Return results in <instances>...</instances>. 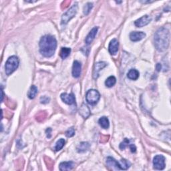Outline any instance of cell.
<instances>
[{"instance_id":"4316f807","label":"cell","mask_w":171,"mask_h":171,"mask_svg":"<svg viewBox=\"0 0 171 171\" xmlns=\"http://www.w3.org/2000/svg\"><path fill=\"white\" fill-rule=\"evenodd\" d=\"M50 102V98L47 96H42L40 98V102L42 104H48Z\"/></svg>"},{"instance_id":"7402d4cb","label":"cell","mask_w":171,"mask_h":171,"mask_svg":"<svg viewBox=\"0 0 171 171\" xmlns=\"http://www.w3.org/2000/svg\"><path fill=\"white\" fill-rule=\"evenodd\" d=\"M116 82V79L115 76H110L106 79L105 82V84L108 88H111V87L115 85Z\"/></svg>"},{"instance_id":"9c48e42d","label":"cell","mask_w":171,"mask_h":171,"mask_svg":"<svg viewBox=\"0 0 171 171\" xmlns=\"http://www.w3.org/2000/svg\"><path fill=\"white\" fill-rule=\"evenodd\" d=\"M62 101L67 104L72 105L76 103V98L74 95L73 94H67V93H62L60 96Z\"/></svg>"},{"instance_id":"277c9868","label":"cell","mask_w":171,"mask_h":171,"mask_svg":"<svg viewBox=\"0 0 171 171\" xmlns=\"http://www.w3.org/2000/svg\"><path fill=\"white\" fill-rule=\"evenodd\" d=\"M19 59L15 56H12L7 60L5 65V73L7 75H11L15 70L18 68Z\"/></svg>"},{"instance_id":"8992f818","label":"cell","mask_w":171,"mask_h":171,"mask_svg":"<svg viewBox=\"0 0 171 171\" xmlns=\"http://www.w3.org/2000/svg\"><path fill=\"white\" fill-rule=\"evenodd\" d=\"M100 98V94L98 90H89L86 93V99L88 104L91 105H94L98 103Z\"/></svg>"},{"instance_id":"83f0119b","label":"cell","mask_w":171,"mask_h":171,"mask_svg":"<svg viewBox=\"0 0 171 171\" xmlns=\"http://www.w3.org/2000/svg\"><path fill=\"white\" fill-rule=\"evenodd\" d=\"M130 150H131V152H136V146L134 145V144H130Z\"/></svg>"},{"instance_id":"d6986e66","label":"cell","mask_w":171,"mask_h":171,"mask_svg":"<svg viewBox=\"0 0 171 171\" xmlns=\"http://www.w3.org/2000/svg\"><path fill=\"white\" fill-rule=\"evenodd\" d=\"M98 123L100 126L102 127V128L104 129H107L109 128L110 126V122H109V120L107 117L103 116L102 118H100L98 120Z\"/></svg>"},{"instance_id":"5b68a950","label":"cell","mask_w":171,"mask_h":171,"mask_svg":"<svg viewBox=\"0 0 171 171\" xmlns=\"http://www.w3.org/2000/svg\"><path fill=\"white\" fill-rule=\"evenodd\" d=\"M78 3H75L71 8H70L68 11L63 14L62 17V22L61 23L62 25H66L70 22V19H72L74 17L78 12Z\"/></svg>"},{"instance_id":"d4e9b609","label":"cell","mask_w":171,"mask_h":171,"mask_svg":"<svg viewBox=\"0 0 171 171\" xmlns=\"http://www.w3.org/2000/svg\"><path fill=\"white\" fill-rule=\"evenodd\" d=\"M130 141L128 139H125L123 140V142L120 143V149L121 150H125L126 147L130 146Z\"/></svg>"},{"instance_id":"2e32d148","label":"cell","mask_w":171,"mask_h":171,"mask_svg":"<svg viewBox=\"0 0 171 171\" xmlns=\"http://www.w3.org/2000/svg\"><path fill=\"white\" fill-rule=\"evenodd\" d=\"M80 115H81L84 118H87L90 115V111L88 106L84 104H83L79 110Z\"/></svg>"},{"instance_id":"5bb4252c","label":"cell","mask_w":171,"mask_h":171,"mask_svg":"<svg viewBox=\"0 0 171 171\" xmlns=\"http://www.w3.org/2000/svg\"><path fill=\"white\" fill-rule=\"evenodd\" d=\"M98 27H95V28H92L91 31L90 32L88 35L87 36V37L86 38V40H85L86 43L87 45H90V43L93 42V40L94 39L95 37L97 34V32H98Z\"/></svg>"},{"instance_id":"603a6c76","label":"cell","mask_w":171,"mask_h":171,"mask_svg":"<svg viewBox=\"0 0 171 171\" xmlns=\"http://www.w3.org/2000/svg\"><path fill=\"white\" fill-rule=\"evenodd\" d=\"M65 143H66L65 140L63 139H61L58 140L56 144V147H55L56 151H59V150L62 149L63 147L65 145Z\"/></svg>"},{"instance_id":"e0dca14e","label":"cell","mask_w":171,"mask_h":171,"mask_svg":"<svg viewBox=\"0 0 171 171\" xmlns=\"http://www.w3.org/2000/svg\"><path fill=\"white\" fill-rule=\"evenodd\" d=\"M139 72L138 70L136 69H131L129 70V72H128V78L132 80H136L139 78Z\"/></svg>"},{"instance_id":"9a60e30c","label":"cell","mask_w":171,"mask_h":171,"mask_svg":"<svg viewBox=\"0 0 171 171\" xmlns=\"http://www.w3.org/2000/svg\"><path fill=\"white\" fill-rule=\"evenodd\" d=\"M75 166V164L72 161L70 162H63L60 164V170L63 171V170H70L74 169V167Z\"/></svg>"},{"instance_id":"44dd1931","label":"cell","mask_w":171,"mask_h":171,"mask_svg":"<svg viewBox=\"0 0 171 171\" xmlns=\"http://www.w3.org/2000/svg\"><path fill=\"white\" fill-rule=\"evenodd\" d=\"M70 53H71V49L69 48H62L61 50H60V57L62 59H66V58L70 56Z\"/></svg>"},{"instance_id":"ba28073f","label":"cell","mask_w":171,"mask_h":171,"mask_svg":"<svg viewBox=\"0 0 171 171\" xmlns=\"http://www.w3.org/2000/svg\"><path fill=\"white\" fill-rule=\"evenodd\" d=\"M152 21V18L148 15H144L142 18L138 19L135 22V24L136 27L142 28V27L148 25L149 23Z\"/></svg>"},{"instance_id":"f1b7e54d","label":"cell","mask_w":171,"mask_h":171,"mask_svg":"<svg viewBox=\"0 0 171 171\" xmlns=\"http://www.w3.org/2000/svg\"><path fill=\"white\" fill-rule=\"evenodd\" d=\"M51 132H52V129L50 128H49L46 130V135H47V137H48V139H50V137H51Z\"/></svg>"},{"instance_id":"4dcf8cb0","label":"cell","mask_w":171,"mask_h":171,"mask_svg":"<svg viewBox=\"0 0 171 171\" xmlns=\"http://www.w3.org/2000/svg\"><path fill=\"white\" fill-rule=\"evenodd\" d=\"M3 90L2 88V101L3 100Z\"/></svg>"},{"instance_id":"cb8c5ba5","label":"cell","mask_w":171,"mask_h":171,"mask_svg":"<svg viewBox=\"0 0 171 171\" xmlns=\"http://www.w3.org/2000/svg\"><path fill=\"white\" fill-rule=\"evenodd\" d=\"M92 8H93L92 3H90V2L87 3L86 4L84 5V9H83L84 14L86 15H88L90 11H91V9H92Z\"/></svg>"},{"instance_id":"52a82bcc","label":"cell","mask_w":171,"mask_h":171,"mask_svg":"<svg viewBox=\"0 0 171 171\" xmlns=\"http://www.w3.org/2000/svg\"><path fill=\"white\" fill-rule=\"evenodd\" d=\"M154 169L161 170L165 168V157L162 155H156L153 159Z\"/></svg>"},{"instance_id":"f546056e","label":"cell","mask_w":171,"mask_h":171,"mask_svg":"<svg viewBox=\"0 0 171 171\" xmlns=\"http://www.w3.org/2000/svg\"><path fill=\"white\" fill-rule=\"evenodd\" d=\"M161 68H162V66H161V64H160V63H157L156 64V70L158 72H160V70H161Z\"/></svg>"},{"instance_id":"ac0fdd59","label":"cell","mask_w":171,"mask_h":171,"mask_svg":"<svg viewBox=\"0 0 171 171\" xmlns=\"http://www.w3.org/2000/svg\"><path fill=\"white\" fill-rule=\"evenodd\" d=\"M90 148V145L88 142H83L80 144V145L77 146V151L78 152H85L88 150Z\"/></svg>"},{"instance_id":"484cf974","label":"cell","mask_w":171,"mask_h":171,"mask_svg":"<svg viewBox=\"0 0 171 171\" xmlns=\"http://www.w3.org/2000/svg\"><path fill=\"white\" fill-rule=\"evenodd\" d=\"M66 135L67 137L68 138H70V137H72L75 135V130L74 128H69L67 131L66 132Z\"/></svg>"},{"instance_id":"7a4b0ae2","label":"cell","mask_w":171,"mask_h":171,"mask_svg":"<svg viewBox=\"0 0 171 171\" xmlns=\"http://www.w3.org/2000/svg\"><path fill=\"white\" fill-rule=\"evenodd\" d=\"M154 42L156 49L164 52L168 49L170 43V32L165 28H160L155 33Z\"/></svg>"},{"instance_id":"30bf717a","label":"cell","mask_w":171,"mask_h":171,"mask_svg":"<svg viewBox=\"0 0 171 171\" xmlns=\"http://www.w3.org/2000/svg\"><path fill=\"white\" fill-rule=\"evenodd\" d=\"M106 63L104 62H97L94 64V70H93V77L94 79H97L99 76V73L101 70L104 68L106 66Z\"/></svg>"},{"instance_id":"8fae6325","label":"cell","mask_w":171,"mask_h":171,"mask_svg":"<svg viewBox=\"0 0 171 171\" xmlns=\"http://www.w3.org/2000/svg\"><path fill=\"white\" fill-rule=\"evenodd\" d=\"M119 48V42L116 39H113L110 42L108 46L109 52L111 55H116Z\"/></svg>"},{"instance_id":"6da1fadb","label":"cell","mask_w":171,"mask_h":171,"mask_svg":"<svg viewBox=\"0 0 171 171\" xmlns=\"http://www.w3.org/2000/svg\"><path fill=\"white\" fill-rule=\"evenodd\" d=\"M39 52L44 57L50 58L56 52L57 41L54 37L50 35L43 36L39 41Z\"/></svg>"},{"instance_id":"4fadbf2b","label":"cell","mask_w":171,"mask_h":171,"mask_svg":"<svg viewBox=\"0 0 171 171\" xmlns=\"http://www.w3.org/2000/svg\"><path fill=\"white\" fill-rule=\"evenodd\" d=\"M146 37V33L142 32H132L130 34V39L132 42H139Z\"/></svg>"},{"instance_id":"3957f363","label":"cell","mask_w":171,"mask_h":171,"mask_svg":"<svg viewBox=\"0 0 171 171\" xmlns=\"http://www.w3.org/2000/svg\"><path fill=\"white\" fill-rule=\"evenodd\" d=\"M106 165L115 170H127L130 166V163L125 159H122L120 162H118L112 157H108L106 159Z\"/></svg>"},{"instance_id":"7c38bea8","label":"cell","mask_w":171,"mask_h":171,"mask_svg":"<svg viewBox=\"0 0 171 171\" xmlns=\"http://www.w3.org/2000/svg\"><path fill=\"white\" fill-rule=\"evenodd\" d=\"M81 70H82V65L81 63H80V62L77 61V60L74 62L73 67H72L73 77H74L76 78H79L80 76V74H81Z\"/></svg>"},{"instance_id":"ffe728a7","label":"cell","mask_w":171,"mask_h":171,"mask_svg":"<svg viewBox=\"0 0 171 171\" xmlns=\"http://www.w3.org/2000/svg\"><path fill=\"white\" fill-rule=\"evenodd\" d=\"M37 93H38V88L34 85L32 86L28 93V96L29 99H33L36 97Z\"/></svg>"}]
</instances>
